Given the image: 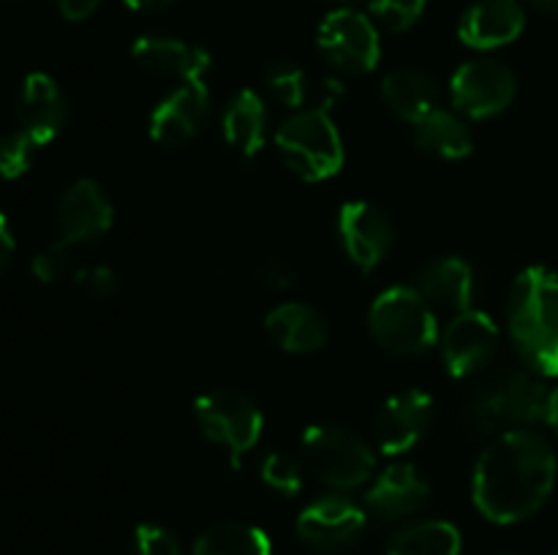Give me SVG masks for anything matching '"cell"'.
Segmentation results:
<instances>
[{
  "mask_svg": "<svg viewBox=\"0 0 558 555\" xmlns=\"http://www.w3.org/2000/svg\"><path fill=\"white\" fill-rule=\"evenodd\" d=\"M556 484V455L534 430L496 435L474 468V506L490 522L510 526L532 517Z\"/></svg>",
  "mask_w": 558,
  "mask_h": 555,
  "instance_id": "cell-1",
  "label": "cell"
},
{
  "mask_svg": "<svg viewBox=\"0 0 558 555\" xmlns=\"http://www.w3.org/2000/svg\"><path fill=\"white\" fill-rule=\"evenodd\" d=\"M327 3H343V0H327Z\"/></svg>",
  "mask_w": 558,
  "mask_h": 555,
  "instance_id": "cell-40",
  "label": "cell"
},
{
  "mask_svg": "<svg viewBox=\"0 0 558 555\" xmlns=\"http://www.w3.org/2000/svg\"><path fill=\"white\" fill-rule=\"evenodd\" d=\"M371 335L398 357H414L430 348L439 335L434 308L414 286H392L374 299L368 313Z\"/></svg>",
  "mask_w": 558,
  "mask_h": 555,
  "instance_id": "cell-5",
  "label": "cell"
},
{
  "mask_svg": "<svg viewBox=\"0 0 558 555\" xmlns=\"http://www.w3.org/2000/svg\"><path fill=\"white\" fill-rule=\"evenodd\" d=\"M303 457L311 471L336 490H354L374 473V452L354 430L311 424L303 433Z\"/></svg>",
  "mask_w": 558,
  "mask_h": 555,
  "instance_id": "cell-6",
  "label": "cell"
},
{
  "mask_svg": "<svg viewBox=\"0 0 558 555\" xmlns=\"http://www.w3.org/2000/svg\"><path fill=\"white\" fill-rule=\"evenodd\" d=\"M265 128H267V109L262 103L259 92L251 87L240 90L229 101L223 112V136L229 145L245 158H254L265 147Z\"/></svg>",
  "mask_w": 558,
  "mask_h": 555,
  "instance_id": "cell-23",
  "label": "cell"
},
{
  "mask_svg": "<svg viewBox=\"0 0 558 555\" xmlns=\"http://www.w3.org/2000/svg\"><path fill=\"white\" fill-rule=\"evenodd\" d=\"M510 332L534 373L558 375V275L529 267L510 294Z\"/></svg>",
  "mask_w": 558,
  "mask_h": 555,
  "instance_id": "cell-2",
  "label": "cell"
},
{
  "mask_svg": "<svg viewBox=\"0 0 558 555\" xmlns=\"http://www.w3.org/2000/svg\"><path fill=\"white\" fill-rule=\"evenodd\" d=\"M134 547L136 555H183L174 533L167 528L153 526V522H142L134 531Z\"/></svg>",
  "mask_w": 558,
  "mask_h": 555,
  "instance_id": "cell-33",
  "label": "cell"
},
{
  "mask_svg": "<svg viewBox=\"0 0 558 555\" xmlns=\"http://www.w3.org/2000/svg\"><path fill=\"white\" fill-rule=\"evenodd\" d=\"M556 555H558V553H556Z\"/></svg>",
  "mask_w": 558,
  "mask_h": 555,
  "instance_id": "cell-41",
  "label": "cell"
},
{
  "mask_svg": "<svg viewBox=\"0 0 558 555\" xmlns=\"http://www.w3.org/2000/svg\"><path fill=\"white\" fill-rule=\"evenodd\" d=\"M368 3L376 22L392 33L409 30L425 11V0H368Z\"/></svg>",
  "mask_w": 558,
  "mask_h": 555,
  "instance_id": "cell-31",
  "label": "cell"
},
{
  "mask_svg": "<svg viewBox=\"0 0 558 555\" xmlns=\"http://www.w3.org/2000/svg\"><path fill=\"white\" fill-rule=\"evenodd\" d=\"M387 555H461V531L447 520H420L392 536Z\"/></svg>",
  "mask_w": 558,
  "mask_h": 555,
  "instance_id": "cell-26",
  "label": "cell"
},
{
  "mask_svg": "<svg viewBox=\"0 0 558 555\" xmlns=\"http://www.w3.org/2000/svg\"><path fill=\"white\" fill-rule=\"evenodd\" d=\"M136 63L156 76H178L183 82H205L210 54L196 44L172 36H140L131 47Z\"/></svg>",
  "mask_w": 558,
  "mask_h": 555,
  "instance_id": "cell-19",
  "label": "cell"
},
{
  "mask_svg": "<svg viewBox=\"0 0 558 555\" xmlns=\"http://www.w3.org/2000/svg\"><path fill=\"white\" fill-rule=\"evenodd\" d=\"M210 118V92L205 82H183L150 112V136L158 145L178 147L194 139Z\"/></svg>",
  "mask_w": 558,
  "mask_h": 555,
  "instance_id": "cell-15",
  "label": "cell"
},
{
  "mask_svg": "<svg viewBox=\"0 0 558 555\" xmlns=\"http://www.w3.org/2000/svg\"><path fill=\"white\" fill-rule=\"evenodd\" d=\"M112 221L114 207L96 180H76L60 199L58 226L63 243H93L112 229Z\"/></svg>",
  "mask_w": 558,
  "mask_h": 555,
  "instance_id": "cell-14",
  "label": "cell"
},
{
  "mask_svg": "<svg viewBox=\"0 0 558 555\" xmlns=\"http://www.w3.org/2000/svg\"><path fill=\"white\" fill-rule=\"evenodd\" d=\"M265 85L272 96L278 98L287 107L298 109L305 101V71L300 69L292 60H276V63L267 69Z\"/></svg>",
  "mask_w": 558,
  "mask_h": 555,
  "instance_id": "cell-27",
  "label": "cell"
},
{
  "mask_svg": "<svg viewBox=\"0 0 558 555\" xmlns=\"http://www.w3.org/2000/svg\"><path fill=\"white\" fill-rule=\"evenodd\" d=\"M267 335L272 343L292 354L319 351L327 343V324L311 305L305 303H281L267 313Z\"/></svg>",
  "mask_w": 558,
  "mask_h": 555,
  "instance_id": "cell-21",
  "label": "cell"
},
{
  "mask_svg": "<svg viewBox=\"0 0 558 555\" xmlns=\"http://www.w3.org/2000/svg\"><path fill=\"white\" fill-rule=\"evenodd\" d=\"M430 488L423 473L409 462H392L387 466L365 493L371 515L379 520H403L412 517L428 504Z\"/></svg>",
  "mask_w": 558,
  "mask_h": 555,
  "instance_id": "cell-17",
  "label": "cell"
},
{
  "mask_svg": "<svg viewBox=\"0 0 558 555\" xmlns=\"http://www.w3.org/2000/svg\"><path fill=\"white\" fill-rule=\"evenodd\" d=\"M381 98L398 118L417 123L439 109V87L434 76L420 69H396L381 82Z\"/></svg>",
  "mask_w": 558,
  "mask_h": 555,
  "instance_id": "cell-22",
  "label": "cell"
},
{
  "mask_svg": "<svg viewBox=\"0 0 558 555\" xmlns=\"http://www.w3.org/2000/svg\"><path fill=\"white\" fill-rule=\"evenodd\" d=\"M278 156L305 183H322L341 172L343 141L330 107L292 114L276 134Z\"/></svg>",
  "mask_w": 558,
  "mask_h": 555,
  "instance_id": "cell-4",
  "label": "cell"
},
{
  "mask_svg": "<svg viewBox=\"0 0 558 555\" xmlns=\"http://www.w3.org/2000/svg\"><path fill=\"white\" fill-rule=\"evenodd\" d=\"M36 150L38 145L25 134V131H14V134L0 136V177H22V174L31 169Z\"/></svg>",
  "mask_w": 558,
  "mask_h": 555,
  "instance_id": "cell-28",
  "label": "cell"
},
{
  "mask_svg": "<svg viewBox=\"0 0 558 555\" xmlns=\"http://www.w3.org/2000/svg\"><path fill=\"white\" fill-rule=\"evenodd\" d=\"M526 3L543 14H558V0H526Z\"/></svg>",
  "mask_w": 558,
  "mask_h": 555,
  "instance_id": "cell-39",
  "label": "cell"
},
{
  "mask_svg": "<svg viewBox=\"0 0 558 555\" xmlns=\"http://www.w3.org/2000/svg\"><path fill=\"white\" fill-rule=\"evenodd\" d=\"M71 278H74L76 288H82V292L90 294V297H96V299L114 297L120 288L118 272H114L112 267H104V264L80 267V270H76Z\"/></svg>",
  "mask_w": 558,
  "mask_h": 555,
  "instance_id": "cell-32",
  "label": "cell"
},
{
  "mask_svg": "<svg viewBox=\"0 0 558 555\" xmlns=\"http://www.w3.org/2000/svg\"><path fill=\"white\" fill-rule=\"evenodd\" d=\"M101 0H58V11L63 14V20L69 22H82L98 9Z\"/></svg>",
  "mask_w": 558,
  "mask_h": 555,
  "instance_id": "cell-35",
  "label": "cell"
},
{
  "mask_svg": "<svg viewBox=\"0 0 558 555\" xmlns=\"http://www.w3.org/2000/svg\"><path fill=\"white\" fill-rule=\"evenodd\" d=\"M172 3H178V0H125V5L134 11H163Z\"/></svg>",
  "mask_w": 558,
  "mask_h": 555,
  "instance_id": "cell-37",
  "label": "cell"
},
{
  "mask_svg": "<svg viewBox=\"0 0 558 555\" xmlns=\"http://www.w3.org/2000/svg\"><path fill=\"white\" fill-rule=\"evenodd\" d=\"M499 348V326L494 324L483 310H461L456 319L447 324L441 337V357H445L447 373L456 379H469L480 373Z\"/></svg>",
  "mask_w": 558,
  "mask_h": 555,
  "instance_id": "cell-10",
  "label": "cell"
},
{
  "mask_svg": "<svg viewBox=\"0 0 558 555\" xmlns=\"http://www.w3.org/2000/svg\"><path fill=\"white\" fill-rule=\"evenodd\" d=\"M191 555H272V542L248 522H216L199 533Z\"/></svg>",
  "mask_w": 558,
  "mask_h": 555,
  "instance_id": "cell-25",
  "label": "cell"
},
{
  "mask_svg": "<svg viewBox=\"0 0 558 555\" xmlns=\"http://www.w3.org/2000/svg\"><path fill=\"white\" fill-rule=\"evenodd\" d=\"M194 417L202 433L213 444L223 446L232 460V468L240 466V457L259 441L265 419L256 403L238 390H207L196 397Z\"/></svg>",
  "mask_w": 558,
  "mask_h": 555,
  "instance_id": "cell-7",
  "label": "cell"
},
{
  "mask_svg": "<svg viewBox=\"0 0 558 555\" xmlns=\"http://www.w3.org/2000/svg\"><path fill=\"white\" fill-rule=\"evenodd\" d=\"M259 281L270 288H287L292 283V270L283 261H267L259 270Z\"/></svg>",
  "mask_w": 558,
  "mask_h": 555,
  "instance_id": "cell-34",
  "label": "cell"
},
{
  "mask_svg": "<svg viewBox=\"0 0 558 555\" xmlns=\"http://www.w3.org/2000/svg\"><path fill=\"white\" fill-rule=\"evenodd\" d=\"M452 103L466 118L483 120L505 112L518 90L515 74L499 60H469L450 82Z\"/></svg>",
  "mask_w": 558,
  "mask_h": 555,
  "instance_id": "cell-9",
  "label": "cell"
},
{
  "mask_svg": "<svg viewBox=\"0 0 558 555\" xmlns=\"http://www.w3.org/2000/svg\"><path fill=\"white\" fill-rule=\"evenodd\" d=\"M434 422V400L423 390H407L392 395L379 408L374 422L376 444L385 455H403L420 444Z\"/></svg>",
  "mask_w": 558,
  "mask_h": 555,
  "instance_id": "cell-12",
  "label": "cell"
},
{
  "mask_svg": "<svg viewBox=\"0 0 558 555\" xmlns=\"http://www.w3.org/2000/svg\"><path fill=\"white\" fill-rule=\"evenodd\" d=\"M16 118H20V131H25L38 147L49 145L54 136L63 131L69 107L58 82L49 74H27L22 82L20 101H16Z\"/></svg>",
  "mask_w": 558,
  "mask_h": 555,
  "instance_id": "cell-16",
  "label": "cell"
},
{
  "mask_svg": "<svg viewBox=\"0 0 558 555\" xmlns=\"http://www.w3.org/2000/svg\"><path fill=\"white\" fill-rule=\"evenodd\" d=\"M316 47L341 74H368L379 65L381 44L374 22L354 9H336L322 20Z\"/></svg>",
  "mask_w": 558,
  "mask_h": 555,
  "instance_id": "cell-8",
  "label": "cell"
},
{
  "mask_svg": "<svg viewBox=\"0 0 558 555\" xmlns=\"http://www.w3.org/2000/svg\"><path fill=\"white\" fill-rule=\"evenodd\" d=\"M412 136L420 150L434 152L439 158H450V161L466 158L474 150L469 125L452 112H447V109H434L423 120H417Z\"/></svg>",
  "mask_w": 558,
  "mask_h": 555,
  "instance_id": "cell-24",
  "label": "cell"
},
{
  "mask_svg": "<svg viewBox=\"0 0 558 555\" xmlns=\"http://www.w3.org/2000/svg\"><path fill=\"white\" fill-rule=\"evenodd\" d=\"M545 422L550 424V428L558 433V386L556 390H550V403H548V419Z\"/></svg>",
  "mask_w": 558,
  "mask_h": 555,
  "instance_id": "cell-38",
  "label": "cell"
},
{
  "mask_svg": "<svg viewBox=\"0 0 558 555\" xmlns=\"http://www.w3.org/2000/svg\"><path fill=\"white\" fill-rule=\"evenodd\" d=\"M550 390L526 370H507L483 386L469 406V419L483 433L529 430L548 419Z\"/></svg>",
  "mask_w": 558,
  "mask_h": 555,
  "instance_id": "cell-3",
  "label": "cell"
},
{
  "mask_svg": "<svg viewBox=\"0 0 558 555\" xmlns=\"http://www.w3.org/2000/svg\"><path fill=\"white\" fill-rule=\"evenodd\" d=\"M365 531V511L341 495H325L305 506L298 517V536L308 547L332 553L352 547Z\"/></svg>",
  "mask_w": 558,
  "mask_h": 555,
  "instance_id": "cell-11",
  "label": "cell"
},
{
  "mask_svg": "<svg viewBox=\"0 0 558 555\" xmlns=\"http://www.w3.org/2000/svg\"><path fill=\"white\" fill-rule=\"evenodd\" d=\"M526 25L521 0H474L461 16L458 36L472 49H496L515 41Z\"/></svg>",
  "mask_w": 558,
  "mask_h": 555,
  "instance_id": "cell-18",
  "label": "cell"
},
{
  "mask_svg": "<svg viewBox=\"0 0 558 555\" xmlns=\"http://www.w3.org/2000/svg\"><path fill=\"white\" fill-rule=\"evenodd\" d=\"M33 275L41 283H58L63 278L74 275V259H71V245L58 239V243L47 245L44 250H38L31 261Z\"/></svg>",
  "mask_w": 558,
  "mask_h": 555,
  "instance_id": "cell-30",
  "label": "cell"
},
{
  "mask_svg": "<svg viewBox=\"0 0 558 555\" xmlns=\"http://www.w3.org/2000/svg\"><path fill=\"white\" fill-rule=\"evenodd\" d=\"M262 479H265L267 488L281 495H298L303 490V468L294 457L283 455V452H270L262 460Z\"/></svg>",
  "mask_w": 558,
  "mask_h": 555,
  "instance_id": "cell-29",
  "label": "cell"
},
{
  "mask_svg": "<svg viewBox=\"0 0 558 555\" xmlns=\"http://www.w3.org/2000/svg\"><path fill=\"white\" fill-rule=\"evenodd\" d=\"M343 250L360 270L371 272L392 248V223L371 201H347L338 212Z\"/></svg>",
  "mask_w": 558,
  "mask_h": 555,
  "instance_id": "cell-13",
  "label": "cell"
},
{
  "mask_svg": "<svg viewBox=\"0 0 558 555\" xmlns=\"http://www.w3.org/2000/svg\"><path fill=\"white\" fill-rule=\"evenodd\" d=\"M417 288L425 299L447 310H469L474 297V272L461 256H441L428 261L417 275Z\"/></svg>",
  "mask_w": 558,
  "mask_h": 555,
  "instance_id": "cell-20",
  "label": "cell"
},
{
  "mask_svg": "<svg viewBox=\"0 0 558 555\" xmlns=\"http://www.w3.org/2000/svg\"><path fill=\"white\" fill-rule=\"evenodd\" d=\"M11 256H14V234H11L5 215L0 212V275H3L5 267L11 264Z\"/></svg>",
  "mask_w": 558,
  "mask_h": 555,
  "instance_id": "cell-36",
  "label": "cell"
}]
</instances>
